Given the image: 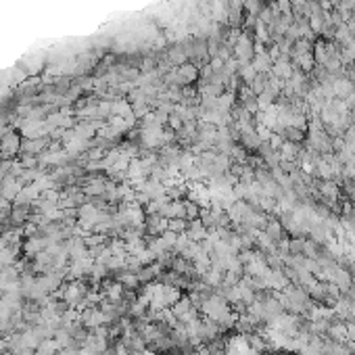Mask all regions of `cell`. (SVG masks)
<instances>
[{"instance_id":"603a6c76","label":"cell","mask_w":355,"mask_h":355,"mask_svg":"<svg viewBox=\"0 0 355 355\" xmlns=\"http://www.w3.org/2000/svg\"><path fill=\"white\" fill-rule=\"evenodd\" d=\"M57 355H80V349H75V347H63V349L57 351Z\"/></svg>"},{"instance_id":"4fadbf2b","label":"cell","mask_w":355,"mask_h":355,"mask_svg":"<svg viewBox=\"0 0 355 355\" xmlns=\"http://www.w3.org/2000/svg\"><path fill=\"white\" fill-rule=\"evenodd\" d=\"M190 309H194L190 299H180L178 303H173V316H176L178 320H182Z\"/></svg>"},{"instance_id":"d4e9b609","label":"cell","mask_w":355,"mask_h":355,"mask_svg":"<svg viewBox=\"0 0 355 355\" xmlns=\"http://www.w3.org/2000/svg\"><path fill=\"white\" fill-rule=\"evenodd\" d=\"M80 355H99V353H96L94 349H90V347H86V345H84L82 349H80Z\"/></svg>"},{"instance_id":"30bf717a","label":"cell","mask_w":355,"mask_h":355,"mask_svg":"<svg viewBox=\"0 0 355 355\" xmlns=\"http://www.w3.org/2000/svg\"><path fill=\"white\" fill-rule=\"evenodd\" d=\"M186 236H188L190 240H194V242L201 240V238L205 236V224H203V221H199V220L192 221V224L186 228Z\"/></svg>"},{"instance_id":"cb8c5ba5","label":"cell","mask_w":355,"mask_h":355,"mask_svg":"<svg viewBox=\"0 0 355 355\" xmlns=\"http://www.w3.org/2000/svg\"><path fill=\"white\" fill-rule=\"evenodd\" d=\"M186 215H190V218H197V215H199V209H197V205H192V203H186Z\"/></svg>"},{"instance_id":"7a4b0ae2","label":"cell","mask_w":355,"mask_h":355,"mask_svg":"<svg viewBox=\"0 0 355 355\" xmlns=\"http://www.w3.org/2000/svg\"><path fill=\"white\" fill-rule=\"evenodd\" d=\"M86 299V288L82 287L80 282H69L65 290H63V301H65L69 307H78V305L84 303Z\"/></svg>"},{"instance_id":"6da1fadb","label":"cell","mask_w":355,"mask_h":355,"mask_svg":"<svg viewBox=\"0 0 355 355\" xmlns=\"http://www.w3.org/2000/svg\"><path fill=\"white\" fill-rule=\"evenodd\" d=\"M203 311L215 322H228V307L220 297H209L203 303Z\"/></svg>"},{"instance_id":"9c48e42d","label":"cell","mask_w":355,"mask_h":355,"mask_svg":"<svg viewBox=\"0 0 355 355\" xmlns=\"http://www.w3.org/2000/svg\"><path fill=\"white\" fill-rule=\"evenodd\" d=\"M15 257H17V247H0V266L2 268L13 266Z\"/></svg>"},{"instance_id":"5bb4252c","label":"cell","mask_w":355,"mask_h":355,"mask_svg":"<svg viewBox=\"0 0 355 355\" xmlns=\"http://www.w3.org/2000/svg\"><path fill=\"white\" fill-rule=\"evenodd\" d=\"M104 295H107L109 301L117 303V301L121 299V295H123V284H121V282H113V284H109V287H107V292H104Z\"/></svg>"},{"instance_id":"ba28073f","label":"cell","mask_w":355,"mask_h":355,"mask_svg":"<svg viewBox=\"0 0 355 355\" xmlns=\"http://www.w3.org/2000/svg\"><path fill=\"white\" fill-rule=\"evenodd\" d=\"M84 146H86V140H84V138H80L75 132H71V134L65 136V149L69 152H78V151L84 149Z\"/></svg>"},{"instance_id":"d6986e66","label":"cell","mask_w":355,"mask_h":355,"mask_svg":"<svg viewBox=\"0 0 355 355\" xmlns=\"http://www.w3.org/2000/svg\"><path fill=\"white\" fill-rule=\"evenodd\" d=\"M65 159V152H51V155H44L42 157V161L44 163H59Z\"/></svg>"},{"instance_id":"3957f363","label":"cell","mask_w":355,"mask_h":355,"mask_svg":"<svg viewBox=\"0 0 355 355\" xmlns=\"http://www.w3.org/2000/svg\"><path fill=\"white\" fill-rule=\"evenodd\" d=\"M109 316L104 311H101V309H96V307H90V309H86L82 313V324L86 326V328H99V326H102V324H107L109 322Z\"/></svg>"},{"instance_id":"2e32d148","label":"cell","mask_w":355,"mask_h":355,"mask_svg":"<svg viewBox=\"0 0 355 355\" xmlns=\"http://www.w3.org/2000/svg\"><path fill=\"white\" fill-rule=\"evenodd\" d=\"M178 236H180V234L171 232V230H165V232L161 234V238H163V242H165V247H167V249H171V247H176Z\"/></svg>"},{"instance_id":"7402d4cb","label":"cell","mask_w":355,"mask_h":355,"mask_svg":"<svg viewBox=\"0 0 355 355\" xmlns=\"http://www.w3.org/2000/svg\"><path fill=\"white\" fill-rule=\"evenodd\" d=\"M238 57H249V42L247 40H240V46H238Z\"/></svg>"},{"instance_id":"9a60e30c","label":"cell","mask_w":355,"mask_h":355,"mask_svg":"<svg viewBox=\"0 0 355 355\" xmlns=\"http://www.w3.org/2000/svg\"><path fill=\"white\" fill-rule=\"evenodd\" d=\"M99 130V125H94V123H82V125H78L73 132L78 134L80 138H84V140H88L90 136H94V132Z\"/></svg>"},{"instance_id":"8fae6325","label":"cell","mask_w":355,"mask_h":355,"mask_svg":"<svg viewBox=\"0 0 355 355\" xmlns=\"http://www.w3.org/2000/svg\"><path fill=\"white\" fill-rule=\"evenodd\" d=\"M61 349L59 343L54 338H46L44 343H42L36 351H34V355H57V351Z\"/></svg>"},{"instance_id":"8992f818","label":"cell","mask_w":355,"mask_h":355,"mask_svg":"<svg viewBox=\"0 0 355 355\" xmlns=\"http://www.w3.org/2000/svg\"><path fill=\"white\" fill-rule=\"evenodd\" d=\"M111 113H113L115 117H125V119H130V121L136 119L134 111H132V107L125 101H117V102L111 104Z\"/></svg>"},{"instance_id":"52a82bcc","label":"cell","mask_w":355,"mask_h":355,"mask_svg":"<svg viewBox=\"0 0 355 355\" xmlns=\"http://www.w3.org/2000/svg\"><path fill=\"white\" fill-rule=\"evenodd\" d=\"M21 192V184L15 178H6L2 184V197L4 199H17V194Z\"/></svg>"},{"instance_id":"ac0fdd59","label":"cell","mask_w":355,"mask_h":355,"mask_svg":"<svg viewBox=\"0 0 355 355\" xmlns=\"http://www.w3.org/2000/svg\"><path fill=\"white\" fill-rule=\"evenodd\" d=\"M104 188H107V186H104V184L101 182V180H96V182H92V184H90V186L86 188V192H88V194H102V192H104Z\"/></svg>"},{"instance_id":"5b68a950","label":"cell","mask_w":355,"mask_h":355,"mask_svg":"<svg viewBox=\"0 0 355 355\" xmlns=\"http://www.w3.org/2000/svg\"><path fill=\"white\" fill-rule=\"evenodd\" d=\"M48 245H51V240H48V238H38V236H32V238L25 242V253L30 257H36L38 253H42V251H46Z\"/></svg>"},{"instance_id":"7c38bea8","label":"cell","mask_w":355,"mask_h":355,"mask_svg":"<svg viewBox=\"0 0 355 355\" xmlns=\"http://www.w3.org/2000/svg\"><path fill=\"white\" fill-rule=\"evenodd\" d=\"M176 75H178L180 84H188V82H192L194 78H197V69H194L192 65H182V67H178Z\"/></svg>"},{"instance_id":"277c9868","label":"cell","mask_w":355,"mask_h":355,"mask_svg":"<svg viewBox=\"0 0 355 355\" xmlns=\"http://www.w3.org/2000/svg\"><path fill=\"white\" fill-rule=\"evenodd\" d=\"M19 151V136L17 134H4L0 140V152L2 157H13Z\"/></svg>"},{"instance_id":"e0dca14e","label":"cell","mask_w":355,"mask_h":355,"mask_svg":"<svg viewBox=\"0 0 355 355\" xmlns=\"http://www.w3.org/2000/svg\"><path fill=\"white\" fill-rule=\"evenodd\" d=\"M167 230H171V232H176V234H182V232H186V221L184 220H169Z\"/></svg>"},{"instance_id":"44dd1931","label":"cell","mask_w":355,"mask_h":355,"mask_svg":"<svg viewBox=\"0 0 355 355\" xmlns=\"http://www.w3.org/2000/svg\"><path fill=\"white\" fill-rule=\"evenodd\" d=\"M121 282H123V284H128V287H136L138 276H136V274H125V276L121 278Z\"/></svg>"},{"instance_id":"ffe728a7","label":"cell","mask_w":355,"mask_h":355,"mask_svg":"<svg viewBox=\"0 0 355 355\" xmlns=\"http://www.w3.org/2000/svg\"><path fill=\"white\" fill-rule=\"evenodd\" d=\"M42 146H44V144H42L40 138H34V140H30V142L25 144V151H30V152H38V151L42 149Z\"/></svg>"}]
</instances>
